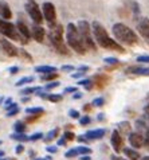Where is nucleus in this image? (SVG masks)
Wrapping results in <instances>:
<instances>
[{
  "label": "nucleus",
  "mask_w": 149,
  "mask_h": 160,
  "mask_svg": "<svg viewBox=\"0 0 149 160\" xmlns=\"http://www.w3.org/2000/svg\"><path fill=\"white\" fill-rule=\"evenodd\" d=\"M91 31H93L94 41H95V44H97V46L106 48V50H110V51L125 52L124 47H122L121 44H118L117 41H113V39L109 37L108 31L105 30V27L98 20H94L93 23H91Z\"/></svg>",
  "instance_id": "1"
},
{
  "label": "nucleus",
  "mask_w": 149,
  "mask_h": 160,
  "mask_svg": "<svg viewBox=\"0 0 149 160\" xmlns=\"http://www.w3.org/2000/svg\"><path fill=\"white\" fill-rule=\"evenodd\" d=\"M113 35L114 38L117 39L118 42L124 43V44H128V46H134V44L138 43V37L134 31L128 27L126 24L124 23H116L113 26Z\"/></svg>",
  "instance_id": "2"
},
{
  "label": "nucleus",
  "mask_w": 149,
  "mask_h": 160,
  "mask_svg": "<svg viewBox=\"0 0 149 160\" xmlns=\"http://www.w3.org/2000/svg\"><path fill=\"white\" fill-rule=\"evenodd\" d=\"M66 41H67L69 46L71 47L74 51H77L78 54H81V55L86 54L87 48H86L85 43H83V41H82L77 26L74 23H69L67 24V27H66Z\"/></svg>",
  "instance_id": "3"
},
{
  "label": "nucleus",
  "mask_w": 149,
  "mask_h": 160,
  "mask_svg": "<svg viewBox=\"0 0 149 160\" xmlns=\"http://www.w3.org/2000/svg\"><path fill=\"white\" fill-rule=\"evenodd\" d=\"M49 38H50V42L52 44V47H54L59 54H62V55H67L69 54L67 46H66V43H65V41H63V27L60 24L51 26Z\"/></svg>",
  "instance_id": "4"
},
{
  "label": "nucleus",
  "mask_w": 149,
  "mask_h": 160,
  "mask_svg": "<svg viewBox=\"0 0 149 160\" xmlns=\"http://www.w3.org/2000/svg\"><path fill=\"white\" fill-rule=\"evenodd\" d=\"M77 28L79 31V35H81L83 43H85L86 48L94 51L97 48V44H95V41L93 39V35H91V26L89 24V22H86L83 19L79 20L77 24Z\"/></svg>",
  "instance_id": "5"
},
{
  "label": "nucleus",
  "mask_w": 149,
  "mask_h": 160,
  "mask_svg": "<svg viewBox=\"0 0 149 160\" xmlns=\"http://www.w3.org/2000/svg\"><path fill=\"white\" fill-rule=\"evenodd\" d=\"M0 34L12 39V41L26 43V41L22 38V35L19 34V31H17L16 24L11 23L10 20H4V19H2V18H0Z\"/></svg>",
  "instance_id": "6"
},
{
  "label": "nucleus",
  "mask_w": 149,
  "mask_h": 160,
  "mask_svg": "<svg viewBox=\"0 0 149 160\" xmlns=\"http://www.w3.org/2000/svg\"><path fill=\"white\" fill-rule=\"evenodd\" d=\"M26 11H27V14L30 15V18L34 20V24H39L45 19H43V14H42V10L39 8L38 3L35 2V0H27L26 2Z\"/></svg>",
  "instance_id": "7"
},
{
  "label": "nucleus",
  "mask_w": 149,
  "mask_h": 160,
  "mask_svg": "<svg viewBox=\"0 0 149 160\" xmlns=\"http://www.w3.org/2000/svg\"><path fill=\"white\" fill-rule=\"evenodd\" d=\"M42 14H43V19H46V22L50 26H54L56 22V10L55 6L50 2H45L42 6Z\"/></svg>",
  "instance_id": "8"
},
{
  "label": "nucleus",
  "mask_w": 149,
  "mask_h": 160,
  "mask_svg": "<svg viewBox=\"0 0 149 160\" xmlns=\"http://www.w3.org/2000/svg\"><path fill=\"white\" fill-rule=\"evenodd\" d=\"M110 143H112L113 148H114V151L117 153H120L121 151L124 149V139H122V136L120 135V132H118L117 129L113 131V133H112Z\"/></svg>",
  "instance_id": "9"
},
{
  "label": "nucleus",
  "mask_w": 149,
  "mask_h": 160,
  "mask_svg": "<svg viewBox=\"0 0 149 160\" xmlns=\"http://www.w3.org/2000/svg\"><path fill=\"white\" fill-rule=\"evenodd\" d=\"M0 47L4 51V54H7L8 57H16L19 50L12 44L10 41H6V39H0Z\"/></svg>",
  "instance_id": "10"
},
{
  "label": "nucleus",
  "mask_w": 149,
  "mask_h": 160,
  "mask_svg": "<svg viewBox=\"0 0 149 160\" xmlns=\"http://www.w3.org/2000/svg\"><path fill=\"white\" fill-rule=\"evenodd\" d=\"M16 28H17V31H19V34L22 35V38L26 41V43H28L30 38H31V30L28 28V26L26 24L22 19H19L16 22Z\"/></svg>",
  "instance_id": "11"
},
{
  "label": "nucleus",
  "mask_w": 149,
  "mask_h": 160,
  "mask_svg": "<svg viewBox=\"0 0 149 160\" xmlns=\"http://www.w3.org/2000/svg\"><path fill=\"white\" fill-rule=\"evenodd\" d=\"M45 37H46V31H45V28H43L42 26L34 24L31 27V38H34L38 43H43Z\"/></svg>",
  "instance_id": "12"
},
{
  "label": "nucleus",
  "mask_w": 149,
  "mask_h": 160,
  "mask_svg": "<svg viewBox=\"0 0 149 160\" xmlns=\"http://www.w3.org/2000/svg\"><path fill=\"white\" fill-rule=\"evenodd\" d=\"M137 30L142 38H145L149 42V19L148 18H141L137 24Z\"/></svg>",
  "instance_id": "13"
},
{
  "label": "nucleus",
  "mask_w": 149,
  "mask_h": 160,
  "mask_svg": "<svg viewBox=\"0 0 149 160\" xmlns=\"http://www.w3.org/2000/svg\"><path fill=\"white\" fill-rule=\"evenodd\" d=\"M91 153V149L90 148H87V147H77V148H71L70 151H67L66 153H65V156L66 158H75V156H78V155H90Z\"/></svg>",
  "instance_id": "14"
},
{
  "label": "nucleus",
  "mask_w": 149,
  "mask_h": 160,
  "mask_svg": "<svg viewBox=\"0 0 149 160\" xmlns=\"http://www.w3.org/2000/svg\"><path fill=\"white\" fill-rule=\"evenodd\" d=\"M129 137V143L133 148H140V147L144 145V135L142 133H138V132H132Z\"/></svg>",
  "instance_id": "15"
},
{
  "label": "nucleus",
  "mask_w": 149,
  "mask_h": 160,
  "mask_svg": "<svg viewBox=\"0 0 149 160\" xmlns=\"http://www.w3.org/2000/svg\"><path fill=\"white\" fill-rule=\"evenodd\" d=\"M128 74L142 75V77H149V68H142V66H129L126 69Z\"/></svg>",
  "instance_id": "16"
},
{
  "label": "nucleus",
  "mask_w": 149,
  "mask_h": 160,
  "mask_svg": "<svg viewBox=\"0 0 149 160\" xmlns=\"http://www.w3.org/2000/svg\"><path fill=\"white\" fill-rule=\"evenodd\" d=\"M0 18L4 20H8L12 18V11L10 6H8L7 2H4V0H0Z\"/></svg>",
  "instance_id": "17"
},
{
  "label": "nucleus",
  "mask_w": 149,
  "mask_h": 160,
  "mask_svg": "<svg viewBox=\"0 0 149 160\" xmlns=\"http://www.w3.org/2000/svg\"><path fill=\"white\" fill-rule=\"evenodd\" d=\"M87 140H98V139H102V137L105 136V129H93V131H87L86 135Z\"/></svg>",
  "instance_id": "18"
},
{
  "label": "nucleus",
  "mask_w": 149,
  "mask_h": 160,
  "mask_svg": "<svg viewBox=\"0 0 149 160\" xmlns=\"http://www.w3.org/2000/svg\"><path fill=\"white\" fill-rule=\"evenodd\" d=\"M117 131L120 132L121 136H126V135L129 136L130 133H132V127H130V122H128V121L120 122V124H118V129Z\"/></svg>",
  "instance_id": "19"
},
{
  "label": "nucleus",
  "mask_w": 149,
  "mask_h": 160,
  "mask_svg": "<svg viewBox=\"0 0 149 160\" xmlns=\"http://www.w3.org/2000/svg\"><path fill=\"white\" fill-rule=\"evenodd\" d=\"M91 81H93V83H95L98 88H103L109 82V77L108 75H103V74H98V75H94Z\"/></svg>",
  "instance_id": "20"
},
{
  "label": "nucleus",
  "mask_w": 149,
  "mask_h": 160,
  "mask_svg": "<svg viewBox=\"0 0 149 160\" xmlns=\"http://www.w3.org/2000/svg\"><path fill=\"white\" fill-rule=\"evenodd\" d=\"M124 152L126 155V158H128V160H140L141 159V155L133 148H124Z\"/></svg>",
  "instance_id": "21"
},
{
  "label": "nucleus",
  "mask_w": 149,
  "mask_h": 160,
  "mask_svg": "<svg viewBox=\"0 0 149 160\" xmlns=\"http://www.w3.org/2000/svg\"><path fill=\"white\" fill-rule=\"evenodd\" d=\"M35 72L36 73H41V75L43 74H50V73H56V68H54V66H38V68H35Z\"/></svg>",
  "instance_id": "22"
},
{
  "label": "nucleus",
  "mask_w": 149,
  "mask_h": 160,
  "mask_svg": "<svg viewBox=\"0 0 149 160\" xmlns=\"http://www.w3.org/2000/svg\"><path fill=\"white\" fill-rule=\"evenodd\" d=\"M26 113L30 114V116H36V117H41L45 114V109L43 108H39V106H36V108H27L26 109Z\"/></svg>",
  "instance_id": "23"
},
{
  "label": "nucleus",
  "mask_w": 149,
  "mask_h": 160,
  "mask_svg": "<svg viewBox=\"0 0 149 160\" xmlns=\"http://www.w3.org/2000/svg\"><path fill=\"white\" fill-rule=\"evenodd\" d=\"M58 135H59V128H55V129H52V131H50L49 133H47L46 137L43 140H45L46 143H50V141L55 140L56 137H58Z\"/></svg>",
  "instance_id": "24"
},
{
  "label": "nucleus",
  "mask_w": 149,
  "mask_h": 160,
  "mask_svg": "<svg viewBox=\"0 0 149 160\" xmlns=\"http://www.w3.org/2000/svg\"><path fill=\"white\" fill-rule=\"evenodd\" d=\"M38 92H41V88H39V86H35V88H24L23 90L20 92V94H23V96H28V94H36Z\"/></svg>",
  "instance_id": "25"
},
{
  "label": "nucleus",
  "mask_w": 149,
  "mask_h": 160,
  "mask_svg": "<svg viewBox=\"0 0 149 160\" xmlns=\"http://www.w3.org/2000/svg\"><path fill=\"white\" fill-rule=\"evenodd\" d=\"M26 122L24 121H16L15 125H14V129L16 133H24L26 132Z\"/></svg>",
  "instance_id": "26"
},
{
  "label": "nucleus",
  "mask_w": 149,
  "mask_h": 160,
  "mask_svg": "<svg viewBox=\"0 0 149 160\" xmlns=\"http://www.w3.org/2000/svg\"><path fill=\"white\" fill-rule=\"evenodd\" d=\"M11 139L17 141H30V136L24 135V133H14V135H11Z\"/></svg>",
  "instance_id": "27"
},
{
  "label": "nucleus",
  "mask_w": 149,
  "mask_h": 160,
  "mask_svg": "<svg viewBox=\"0 0 149 160\" xmlns=\"http://www.w3.org/2000/svg\"><path fill=\"white\" fill-rule=\"evenodd\" d=\"M17 55H19L22 59H24V61H27V62H32L31 55H30L26 50H23V48H19V52H17Z\"/></svg>",
  "instance_id": "28"
},
{
  "label": "nucleus",
  "mask_w": 149,
  "mask_h": 160,
  "mask_svg": "<svg viewBox=\"0 0 149 160\" xmlns=\"http://www.w3.org/2000/svg\"><path fill=\"white\" fill-rule=\"evenodd\" d=\"M31 82H34V77H23V78H20L15 85L16 86H23V85H26V83H31Z\"/></svg>",
  "instance_id": "29"
},
{
  "label": "nucleus",
  "mask_w": 149,
  "mask_h": 160,
  "mask_svg": "<svg viewBox=\"0 0 149 160\" xmlns=\"http://www.w3.org/2000/svg\"><path fill=\"white\" fill-rule=\"evenodd\" d=\"M62 98H63L62 94H52V93H50V94H47L46 100H49L51 102H59V101H62Z\"/></svg>",
  "instance_id": "30"
},
{
  "label": "nucleus",
  "mask_w": 149,
  "mask_h": 160,
  "mask_svg": "<svg viewBox=\"0 0 149 160\" xmlns=\"http://www.w3.org/2000/svg\"><path fill=\"white\" fill-rule=\"evenodd\" d=\"M55 78H58V73H50V74H43V75H41L42 81H51L52 82V79H55Z\"/></svg>",
  "instance_id": "31"
},
{
  "label": "nucleus",
  "mask_w": 149,
  "mask_h": 160,
  "mask_svg": "<svg viewBox=\"0 0 149 160\" xmlns=\"http://www.w3.org/2000/svg\"><path fill=\"white\" fill-rule=\"evenodd\" d=\"M103 62L106 65H110V66H117L118 63H120V61H118L117 58H113V57H108V58H105Z\"/></svg>",
  "instance_id": "32"
},
{
  "label": "nucleus",
  "mask_w": 149,
  "mask_h": 160,
  "mask_svg": "<svg viewBox=\"0 0 149 160\" xmlns=\"http://www.w3.org/2000/svg\"><path fill=\"white\" fill-rule=\"evenodd\" d=\"M103 102H105V100L102 98V97H97V98H94V100H93L91 105H93V106H102V105H103Z\"/></svg>",
  "instance_id": "33"
},
{
  "label": "nucleus",
  "mask_w": 149,
  "mask_h": 160,
  "mask_svg": "<svg viewBox=\"0 0 149 160\" xmlns=\"http://www.w3.org/2000/svg\"><path fill=\"white\" fill-rule=\"evenodd\" d=\"M60 85V83L58 81H52L50 83H47V85L45 86V90H51V89H54V88H58Z\"/></svg>",
  "instance_id": "34"
},
{
  "label": "nucleus",
  "mask_w": 149,
  "mask_h": 160,
  "mask_svg": "<svg viewBox=\"0 0 149 160\" xmlns=\"http://www.w3.org/2000/svg\"><path fill=\"white\" fill-rule=\"evenodd\" d=\"M63 137H65V140L66 141H73L74 139H75V135H74L73 132H65Z\"/></svg>",
  "instance_id": "35"
},
{
  "label": "nucleus",
  "mask_w": 149,
  "mask_h": 160,
  "mask_svg": "<svg viewBox=\"0 0 149 160\" xmlns=\"http://www.w3.org/2000/svg\"><path fill=\"white\" fill-rule=\"evenodd\" d=\"M91 122V118L89 116H83L79 118V124L81 125H87V124H90Z\"/></svg>",
  "instance_id": "36"
},
{
  "label": "nucleus",
  "mask_w": 149,
  "mask_h": 160,
  "mask_svg": "<svg viewBox=\"0 0 149 160\" xmlns=\"http://www.w3.org/2000/svg\"><path fill=\"white\" fill-rule=\"evenodd\" d=\"M137 62H140V63H149V55H140V57H137Z\"/></svg>",
  "instance_id": "37"
},
{
  "label": "nucleus",
  "mask_w": 149,
  "mask_h": 160,
  "mask_svg": "<svg viewBox=\"0 0 149 160\" xmlns=\"http://www.w3.org/2000/svg\"><path fill=\"white\" fill-rule=\"evenodd\" d=\"M42 137H43V133H41V132L34 133V135L30 136V141H36V140H39V139H42Z\"/></svg>",
  "instance_id": "38"
},
{
  "label": "nucleus",
  "mask_w": 149,
  "mask_h": 160,
  "mask_svg": "<svg viewBox=\"0 0 149 160\" xmlns=\"http://www.w3.org/2000/svg\"><path fill=\"white\" fill-rule=\"evenodd\" d=\"M17 113H19V106H16V108L8 110V112H7V117H12V116H15V114H17Z\"/></svg>",
  "instance_id": "39"
},
{
  "label": "nucleus",
  "mask_w": 149,
  "mask_h": 160,
  "mask_svg": "<svg viewBox=\"0 0 149 160\" xmlns=\"http://www.w3.org/2000/svg\"><path fill=\"white\" fill-rule=\"evenodd\" d=\"M69 116L71 117V118H81L79 117V112H78V110H75V109H71L69 112Z\"/></svg>",
  "instance_id": "40"
},
{
  "label": "nucleus",
  "mask_w": 149,
  "mask_h": 160,
  "mask_svg": "<svg viewBox=\"0 0 149 160\" xmlns=\"http://www.w3.org/2000/svg\"><path fill=\"white\" fill-rule=\"evenodd\" d=\"M60 70L65 72V73H70V72H73V70H74V66H71V65H63L62 68H60Z\"/></svg>",
  "instance_id": "41"
},
{
  "label": "nucleus",
  "mask_w": 149,
  "mask_h": 160,
  "mask_svg": "<svg viewBox=\"0 0 149 160\" xmlns=\"http://www.w3.org/2000/svg\"><path fill=\"white\" fill-rule=\"evenodd\" d=\"M144 145H145L147 148L149 149V131L145 133V135H144Z\"/></svg>",
  "instance_id": "42"
},
{
  "label": "nucleus",
  "mask_w": 149,
  "mask_h": 160,
  "mask_svg": "<svg viewBox=\"0 0 149 160\" xmlns=\"http://www.w3.org/2000/svg\"><path fill=\"white\" fill-rule=\"evenodd\" d=\"M63 93H67V94H69V93H77V88H73V86L66 88V89L63 90Z\"/></svg>",
  "instance_id": "43"
},
{
  "label": "nucleus",
  "mask_w": 149,
  "mask_h": 160,
  "mask_svg": "<svg viewBox=\"0 0 149 160\" xmlns=\"http://www.w3.org/2000/svg\"><path fill=\"white\" fill-rule=\"evenodd\" d=\"M144 114H145V118L149 121V104H147L144 106Z\"/></svg>",
  "instance_id": "44"
},
{
  "label": "nucleus",
  "mask_w": 149,
  "mask_h": 160,
  "mask_svg": "<svg viewBox=\"0 0 149 160\" xmlns=\"http://www.w3.org/2000/svg\"><path fill=\"white\" fill-rule=\"evenodd\" d=\"M24 151V145H22V144H19L16 147V153H22Z\"/></svg>",
  "instance_id": "45"
},
{
  "label": "nucleus",
  "mask_w": 149,
  "mask_h": 160,
  "mask_svg": "<svg viewBox=\"0 0 149 160\" xmlns=\"http://www.w3.org/2000/svg\"><path fill=\"white\" fill-rule=\"evenodd\" d=\"M39 117H36V116H30V117H27L26 118V121L27 122H32V121H35V120H38Z\"/></svg>",
  "instance_id": "46"
},
{
  "label": "nucleus",
  "mask_w": 149,
  "mask_h": 160,
  "mask_svg": "<svg viewBox=\"0 0 149 160\" xmlns=\"http://www.w3.org/2000/svg\"><path fill=\"white\" fill-rule=\"evenodd\" d=\"M73 98H74V100H79V98H82V93H79V92H77V93H74V96H73Z\"/></svg>",
  "instance_id": "47"
},
{
  "label": "nucleus",
  "mask_w": 149,
  "mask_h": 160,
  "mask_svg": "<svg viewBox=\"0 0 149 160\" xmlns=\"http://www.w3.org/2000/svg\"><path fill=\"white\" fill-rule=\"evenodd\" d=\"M17 72H19V68H17V66H14V68L10 69V73H11V74H16Z\"/></svg>",
  "instance_id": "48"
},
{
  "label": "nucleus",
  "mask_w": 149,
  "mask_h": 160,
  "mask_svg": "<svg viewBox=\"0 0 149 160\" xmlns=\"http://www.w3.org/2000/svg\"><path fill=\"white\" fill-rule=\"evenodd\" d=\"M47 151H49L50 153H55L56 151H58V148H56V147H49V148H47Z\"/></svg>",
  "instance_id": "49"
},
{
  "label": "nucleus",
  "mask_w": 149,
  "mask_h": 160,
  "mask_svg": "<svg viewBox=\"0 0 149 160\" xmlns=\"http://www.w3.org/2000/svg\"><path fill=\"white\" fill-rule=\"evenodd\" d=\"M87 70H89L87 66H81V68H78V72H81V73H85V72H87Z\"/></svg>",
  "instance_id": "50"
},
{
  "label": "nucleus",
  "mask_w": 149,
  "mask_h": 160,
  "mask_svg": "<svg viewBox=\"0 0 149 160\" xmlns=\"http://www.w3.org/2000/svg\"><path fill=\"white\" fill-rule=\"evenodd\" d=\"M82 75H85V73H81V72H78V73H75V74H73L71 77H73V78H81Z\"/></svg>",
  "instance_id": "51"
},
{
  "label": "nucleus",
  "mask_w": 149,
  "mask_h": 160,
  "mask_svg": "<svg viewBox=\"0 0 149 160\" xmlns=\"http://www.w3.org/2000/svg\"><path fill=\"white\" fill-rule=\"evenodd\" d=\"M112 160H128V159H122L121 156H116L114 155V156H112Z\"/></svg>",
  "instance_id": "52"
},
{
  "label": "nucleus",
  "mask_w": 149,
  "mask_h": 160,
  "mask_svg": "<svg viewBox=\"0 0 149 160\" xmlns=\"http://www.w3.org/2000/svg\"><path fill=\"white\" fill-rule=\"evenodd\" d=\"M91 106H93V105H89V104H86L85 106H83V109H85V112H87V110H90V109H91Z\"/></svg>",
  "instance_id": "53"
},
{
  "label": "nucleus",
  "mask_w": 149,
  "mask_h": 160,
  "mask_svg": "<svg viewBox=\"0 0 149 160\" xmlns=\"http://www.w3.org/2000/svg\"><path fill=\"white\" fill-rule=\"evenodd\" d=\"M11 104H12V100H11V98H8V100H6V105H4V106L7 108V106H10Z\"/></svg>",
  "instance_id": "54"
},
{
  "label": "nucleus",
  "mask_w": 149,
  "mask_h": 160,
  "mask_svg": "<svg viewBox=\"0 0 149 160\" xmlns=\"http://www.w3.org/2000/svg\"><path fill=\"white\" fill-rule=\"evenodd\" d=\"M65 143H66V140H65V137H62V139H60V140L58 141V144H59V145H63Z\"/></svg>",
  "instance_id": "55"
},
{
  "label": "nucleus",
  "mask_w": 149,
  "mask_h": 160,
  "mask_svg": "<svg viewBox=\"0 0 149 160\" xmlns=\"http://www.w3.org/2000/svg\"><path fill=\"white\" fill-rule=\"evenodd\" d=\"M81 160H91L90 159V155H85V156H82Z\"/></svg>",
  "instance_id": "56"
},
{
  "label": "nucleus",
  "mask_w": 149,
  "mask_h": 160,
  "mask_svg": "<svg viewBox=\"0 0 149 160\" xmlns=\"http://www.w3.org/2000/svg\"><path fill=\"white\" fill-rule=\"evenodd\" d=\"M35 160H51V158L47 156V158H41V159H35Z\"/></svg>",
  "instance_id": "57"
},
{
  "label": "nucleus",
  "mask_w": 149,
  "mask_h": 160,
  "mask_svg": "<svg viewBox=\"0 0 149 160\" xmlns=\"http://www.w3.org/2000/svg\"><path fill=\"white\" fill-rule=\"evenodd\" d=\"M28 97H22V101H23V102H28Z\"/></svg>",
  "instance_id": "58"
},
{
  "label": "nucleus",
  "mask_w": 149,
  "mask_h": 160,
  "mask_svg": "<svg viewBox=\"0 0 149 160\" xmlns=\"http://www.w3.org/2000/svg\"><path fill=\"white\" fill-rule=\"evenodd\" d=\"M4 156V151H0V158Z\"/></svg>",
  "instance_id": "59"
},
{
  "label": "nucleus",
  "mask_w": 149,
  "mask_h": 160,
  "mask_svg": "<svg viewBox=\"0 0 149 160\" xmlns=\"http://www.w3.org/2000/svg\"><path fill=\"white\" fill-rule=\"evenodd\" d=\"M141 160H149V156H144Z\"/></svg>",
  "instance_id": "60"
},
{
  "label": "nucleus",
  "mask_w": 149,
  "mask_h": 160,
  "mask_svg": "<svg viewBox=\"0 0 149 160\" xmlns=\"http://www.w3.org/2000/svg\"><path fill=\"white\" fill-rule=\"evenodd\" d=\"M2 102H3V97H0V104H2Z\"/></svg>",
  "instance_id": "61"
},
{
  "label": "nucleus",
  "mask_w": 149,
  "mask_h": 160,
  "mask_svg": "<svg viewBox=\"0 0 149 160\" xmlns=\"http://www.w3.org/2000/svg\"><path fill=\"white\" fill-rule=\"evenodd\" d=\"M0 145H2V141H0Z\"/></svg>",
  "instance_id": "62"
},
{
  "label": "nucleus",
  "mask_w": 149,
  "mask_h": 160,
  "mask_svg": "<svg viewBox=\"0 0 149 160\" xmlns=\"http://www.w3.org/2000/svg\"><path fill=\"white\" fill-rule=\"evenodd\" d=\"M0 160H2V159H0Z\"/></svg>",
  "instance_id": "63"
}]
</instances>
